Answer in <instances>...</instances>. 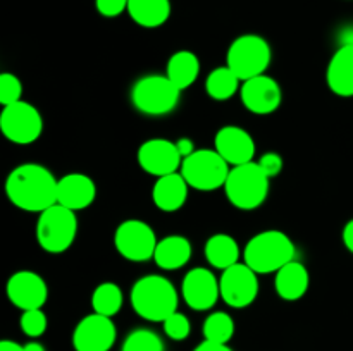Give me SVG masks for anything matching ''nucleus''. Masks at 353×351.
Here are the masks:
<instances>
[{"label": "nucleus", "instance_id": "22", "mask_svg": "<svg viewBox=\"0 0 353 351\" xmlns=\"http://www.w3.org/2000/svg\"><path fill=\"white\" fill-rule=\"evenodd\" d=\"M192 243L188 237L171 234L159 240L154 253V262L162 270H178L183 268L192 258Z\"/></svg>", "mask_w": 353, "mask_h": 351}, {"label": "nucleus", "instance_id": "32", "mask_svg": "<svg viewBox=\"0 0 353 351\" xmlns=\"http://www.w3.org/2000/svg\"><path fill=\"white\" fill-rule=\"evenodd\" d=\"M162 326H164L165 336L172 341H185L192 332V323H190L188 317L181 312H174L172 315H169L162 322Z\"/></svg>", "mask_w": 353, "mask_h": 351}, {"label": "nucleus", "instance_id": "23", "mask_svg": "<svg viewBox=\"0 0 353 351\" xmlns=\"http://www.w3.org/2000/svg\"><path fill=\"white\" fill-rule=\"evenodd\" d=\"M128 14L141 28H161L171 17V0H130Z\"/></svg>", "mask_w": 353, "mask_h": 351}, {"label": "nucleus", "instance_id": "38", "mask_svg": "<svg viewBox=\"0 0 353 351\" xmlns=\"http://www.w3.org/2000/svg\"><path fill=\"white\" fill-rule=\"evenodd\" d=\"M0 351H24V346L10 339L0 341Z\"/></svg>", "mask_w": 353, "mask_h": 351}, {"label": "nucleus", "instance_id": "19", "mask_svg": "<svg viewBox=\"0 0 353 351\" xmlns=\"http://www.w3.org/2000/svg\"><path fill=\"white\" fill-rule=\"evenodd\" d=\"M327 88L341 98L353 96V43H343L333 57L326 69Z\"/></svg>", "mask_w": 353, "mask_h": 351}, {"label": "nucleus", "instance_id": "9", "mask_svg": "<svg viewBox=\"0 0 353 351\" xmlns=\"http://www.w3.org/2000/svg\"><path fill=\"white\" fill-rule=\"evenodd\" d=\"M0 131L16 145H31L43 133V117L30 102L19 100L0 112Z\"/></svg>", "mask_w": 353, "mask_h": 351}, {"label": "nucleus", "instance_id": "28", "mask_svg": "<svg viewBox=\"0 0 353 351\" xmlns=\"http://www.w3.org/2000/svg\"><path fill=\"white\" fill-rule=\"evenodd\" d=\"M203 339L210 343L228 344L234 336V320L226 312H212L203 320Z\"/></svg>", "mask_w": 353, "mask_h": 351}, {"label": "nucleus", "instance_id": "26", "mask_svg": "<svg viewBox=\"0 0 353 351\" xmlns=\"http://www.w3.org/2000/svg\"><path fill=\"white\" fill-rule=\"evenodd\" d=\"M240 83L241 79L228 65H223L209 72L205 79V92L212 100L224 102L233 98L234 93L241 88Z\"/></svg>", "mask_w": 353, "mask_h": 351}, {"label": "nucleus", "instance_id": "10", "mask_svg": "<svg viewBox=\"0 0 353 351\" xmlns=\"http://www.w3.org/2000/svg\"><path fill=\"white\" fill-rule=\"evenodd\" d=\"M157 243L159 240L155 236L154 227L140 219L124 220L114 233V246L117 253L137 264L154 260Z\"/></svg>", "mask_w": 353, "mask_h": 351}, {"label": "nucleus", "instance_id": "15", "mask_svg": "<svg viewBox=\"0 0 353 351\" xmlns=\"http://www.w3.org/2000/svg\"><path fill=\"white\" fill-rule=\"evenodd\" d=\"M240 96L245 109L255 116H269L276 112L283 102L281 86L268 74L241 83Z\"/></svg>", "mask_w": 353, "mask_h": 351}, {"label": "nucleus", "instance_id": "37", "mask_svg": "<svg viewBox=\"0 0 353 351\" xmlns=\"http://www.w3.org/2000/svg\"><path fill=\"white\" fill-rule=\"evenodd\" d=\"M341 237H343L345 248H347L350 253H353V219H350L347 224H345L343 234H341Z\"/></svg>", "mask_w": 353, "mask_h": 351}, {"label": "nucleus", "instance_id": "35", "mask_svg": "<svg viewBox=\"0 0 353 351\" xmlns=\"http://www.w3.org/2000/svg\"><path fill=\"white\" fill-rule=\"evenodd\" d=\"M176 147H178L179 153H181V157H183V158H186V157H188V155H192L193 151L196 150V148H195V143H193L192 138H188V136L179 138V140L176 141Z\"/></svg>", "mask_w": 353, "mask_h": 351}, {"label": "nucleus", "instance_id": "24", "mask_svg": "<svg viewBox=\"0 0 353 351\" xmlns=\"http://www.w3.org/2000/svg\"><path fill=\"white\" fill-rule=\"evenodd\" d=\"M205 258L217 270H226L240 262V246L233 236L226 233L212 234L205 241Z\"/></svg>", "mask_w": 353, "mask_h": 351}, {"label": "nucleus", "instance_id": "30", "mask_svg": "<svg viewBox=\"0 0 353 351\" xmlns=\"http://www.w3.org/2000/svg\"><path fill=\"white\" fill-rule=\"evenodd\" d=\"M19 326L21 330H23L28 337H33L34 339V337L43 336L45 330H47L48 327V320L41 308L26 310V312H23V315H21Z\"/></svg>", "mask_w": 353, "mask_h": 351}, {"label": "nucleus", "instance_id": "18", "mask_svg": "<svg viewBox=\"0 0 353 351\" xmlns=\"http://www.w3.org/2000/svg\"><path fill=\"white\" fill-rule=\"evenodd\" d=\"M97 184L90 176L83 172H69L59 179L57 203L74 210H85L95 202Z\"/></svg>", "mask_w": 353, "mask_h": 351}, {"label": "nucleus", "instance_id": "1", "mask_svg": "<svg viewBox=\"0 0 353 351\" xmlns=\"http://www.w3.org/2000/svg\"><path fill=\"white\" fill-rule=\"evenodd\" d=\"M57 184L59 179L45 165L26 162L9 172L6 195L17 209L41 213L57 203Z\"/></svg>", "mask_w": 353, "mask_h": 351}, {"label": "nucleus", "instance_id": "8", "mask_svg": "<svg viewBox=\"0 0 353 351\" xmlns=\"http://www.w3.org/2000/svg\"><path fill=\"white\" fill-rule=\"evenodd\" d=\"M230 164L210 148H200L183 158L179 172L186 179L190 188L196 191H216L224 188L230 176Z\"/></svg>", "mask_w": 353, "mask_h": 351}, {"label": "nucleus", "instance_id": "3", "mask_svg": "<svg viewBox=\"0 0 353 351\" xmlns=\"http://www.w3.org/2000/svg\"><path fill=\"white\" fill-rule=\"evenodd\" d=\"M296 258V246L292 237L278 229H268L248 240L243 250V262L257 274H276L279 268Z\"/></svg>", "mask_w": 353, "mask_h": 351}, {"label": "nucleus", "instance_id": "39", "mask_svg": "<svg viewBox=\"0 0 353 351\" xmlns=\"http://www.w3.org/2000/svg\"><path fill=\"white\" fill-rule=\"evenodd\" d=\"M24 351H45V348L37 341H31V343L24 344Z\"/></svg>", "mask_w": 353, "mask_h": 351}, {"label": "nucleus", "instance_id": "17", "mask_svg": "<svg viewBox=\"0 0 353 351\" xmlns=\"http://www.w3.org/2000/svg\"><path fill=\"white\" fill-rule=\"evenodd\" d=\"M255 148L252 134L240 126H223L214 138V150L233 167L254 162Z\"/></svg>", "mask_w": 353, "mask_h": 351}, {"label": "nucleus", "instance_id": "14", "mask_svg": "<svg viewBox=\"0 0 353 351\" xmlns=\"http://www.w3.org/2000/svg\"><path fill=\"white\" fill-rule=\"evenodd\" d=\"M181 296L192 310L207 312L221 298L219 279L205 267L192 268L183 277Z\"/></svg>", "mask_w": 353, "mask_h": 351}, {"label": "nucleus", "instance_id": "21", "mask_svg": "<svg viewBox=\"0 0 353 351\" xmlns=\"http://www.w3.org/2000/svg\"><path fill=\"white\" fill-rule=\"evenodd\" d=\"M310 275L305 265L299 260L286 264L285 267L276 272L274 289L278 296L285 301H296L303 298L309 291Z\"/></svg>", "mask_w": 353, "mask_h": 351}, {"label": "nucleus", "instance_id": "5", "mask_svg": "<svg viewBox=\"0 0 353 351\" xmlns=\"http://www.w3.org/2000/svg\"><path fill=\"white\" fill-rule=\"evenodd\" d=\"M38 246L47 253H64L72 246L78 234V217L74 210L55 203L41 213H38L37 227Z\"/></svg>", "mask_w": 353, "mask_h": 351}, {"label": "nucleus", "instance_id": "16", "mask_svg": "<svg viewBox=\"0 0 353 351\" xmlns=\"http://www.w3.org/2000/svg\"><path fill=\"white\" fill-rule=\"evenodd\" d=\"M7 298L19 310H37L47 303L48 288L45 279L33 270H17L7 281Z\"/></svg>", "mask_w": 353, "mask_h": 351}, {"label": "nucleus", "instance_id": "20", "mask_svg": "<svg viewBox=\"0 0 353 351\" xmlns=\"http://www.w3.org/2000/svg\"><path fill=\"white\" fill-rule=\"evenodd\" d=\"M188 189L190 186L181 172L162 176V178H157L152 188V200H154V205L162 212H178L188 200Z\"/></svg>", "mask_w": 353, "mask_h": 351}, {"label": "nucleus", "instance_id": "11", "mask_svg": "<svg viewBox=\"0 0 353 351\" xmlns=\"http://www.w3.org/2000/svg\"><path fill=\"white\" fill-rule=\"evenodd\" d=\"M257 272L252 270L247 264H234L233 267L223 270L219 277L221 299L231 308H247L259 296Z\"/></svg>", "mask_w": 353, "mask_h": 351}, {"label": "nucleus", "instance_id": "7", "mask_svg": "<svg viewBox=\"0 0 353 351\" xmlns=\"http://www.w3.org/2000/svg\"><path fill=\"white\" fill-rule=\"evenodd\" d=\"M271 61L272 50L269 41L254 33L234 38L226 54V65L241 81L265 74Z\"/></svg>", "mask_w": 353, "mask_h": 351}, {"label": "nucleus", "instance_id": "12", "mask_svg": "<svg viewBox=\"0 0 353 351\" xmlns=\"http://www.w3.org/2000/svg\"><path fill=\"white\" fill-rule=\"evenodd\" d=\"M137 158L141 171L155 178L174 174L183 164V157L176 147V141L165 138H152L143 141L138 148Z\"/></svg>", "mask_w": 353, "mask_h": 351}, {"label": "nucleus", "instance_id": "2", "mask_svg": "<svg viewBox=\"0 0 353 351\" xmlns=\"http://www.w3.org/2000/svg\"><path fill=\"white\" fill-rule=\"evenodd\" d=\"M130 301L138 317L148 322H164L169 315L178 312L179 295L168 277L150 274L134 282Z\"/></svg>", "mask_w": 353, "mask_h": 351}, {"label": "nucleus", "instance_id": "6", "mask_svg": "<svg viewBox=\"0 0 353 351\" xmlns=\"http://www.w3.org/2000/svg\"><path fill=\"white\" fill-rule=\"evenodd\" d=\"M131 103L145 116H168L178 107L181 89L165 74H148L137 79L131 88Z\"/></svg>", "mask_w": 353, "mask_h": 351}, {"label": "nucleus", "instance_id": "31", "mask_svg": "<svg viewBox=\"0 0 353 351\" xmlns=\"http://www.w3.org/2000/svg\"><path fill=\"white\" fill-rule=\"evenodd\" d=\"M23 96V83L12 72H2L0 74V103L2 107L16 103Z\"/></svg>", "mask_w": 353, "mask_h": 351}, {"label": "nucleus", "instance_id": "4", "mask_svg": "<svg viewBox=\"0 0 353 351\" xmlns=\"http://www.w3.org/2000/svg\"><path fill=\"white\" fill-rule=\"evenodd\" d=\"M269 184L268 178L259 162L231 167L230 176L224 184V193L233 206L240 210H255L268 200Z\"/></svg>", "mask_w": 353, "mask_h": 351}, {"label": "nucleus", "instance_id": "25", "mask_svg": "<svg viewBox=\"0 0 353 351\" xmlns=\"http://www.w3.org/2000/svg\"><path fill=\"white\" fill-rule=\"evenodd\" d=\"M200 61L195 52L178 50L169 57L165 65V76L178 86L179 89H186L199 79Z\"/></svg>", "mask_w": 353, "mask_h": 351}, {"label": "nucleus", "instance_id": "36", "mask_svg": "<svg viewBox=\"0 0 353 351\" xmlns=\"http://www.w3.org/2000/svg\"><path fill=\"white\" fill-rule=\"evenodd\" d=\"M193 351H233L228 344H219V343H210V341L203 339L199 346Z\"/></svg>", "mask_w": 353, "mask_h": 351}, {"label": "nucleus", "instance_id": "29", "mask_svg": "<svg viewBox=\"0 0 353 351\" xmlns=\"http://www.w3.org/2000/svg\"><path fill=\"white\" fill-rule=\"evenodd\" d=\"M123 351H164V343L150 329H134L123 343Z\"/></svg>", "mask_w": 353, "mask_h": 351}, {"label": "nucleus", "instance_id": "34", "mask_svg": "<svg viewBox=\"0 0 353 351\" xmlns=\"http://www.w3.org/2000/svg\"><path fill=\"white\" fill-rule=\"evenodd\" d=\"M130 0H95L97 12L103 17H117L128 10Z\"/></svg>", "mask_w": 353, "mask_h": 351}, {"label": "nucleus", "instance_id": "33", "mask_svg": "<svg viewBox=\"0 0 353 351\" xmlns=\"http://www.w3.org/2000/svg\"><path fill=\"white\" fill-rule=\"evenodd\" d=\"M257 162H259V165L262 167V171L268 174L269 179L278 178L283 171V165H285L283 157L279 153H276V151H265V153L262 155Z\"/></svg>", "mask_w": 353, "mask_h": 351}, {"label": "nucleus", "instance_id": "13", "mask_svg": "<svg viewBox=\"0 0 353 351\" xmlns=\"http://www.w3.org/2000/svg\"><path fill=\"white\" fill-rule=\"evenodd\" d=\"M117 339V329L112 319L100 313L83 317L72 332L76 351H109Z\"/></svg>", "mask_w": 353, "mask_h": 351}, {"label": "nucleus", "instance_id": "27", "mask_svg": "<svg viewBox=\"0 0 353 351\" xmlns=\"http://www.w3.org/2000/svg\"><path fill=\"white\" fill-rule=\"evenodd\" d=\"M123 291L116 282H102L93 289L92 308L95 313L112 319L123 308Z\"/></svg>", "mask_w": 353, "mask_h": 351}]
</instances>
